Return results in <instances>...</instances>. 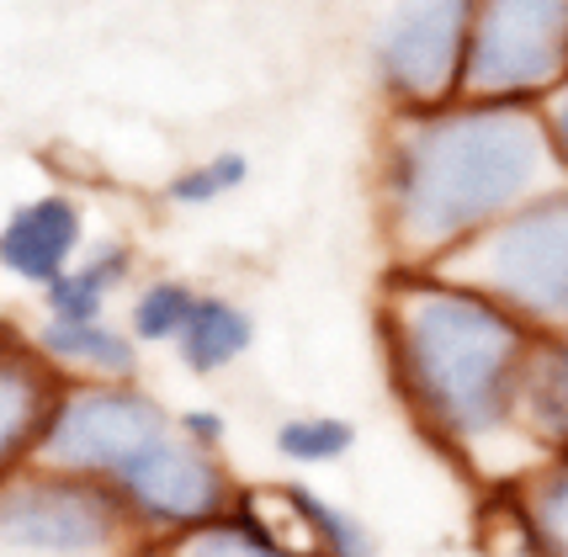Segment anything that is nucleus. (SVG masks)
<instances>
[{
	"mask_svg": "<svg viewBox=\"0 0 568 557\" xmlns=\"http://www.w3.org/2000/svg\"><path fill=\"white\" fill-rule=\"evenodd\" d=\"M537 330L442 266H388L377 287V351L398 409L442 457L489 488L547 457L520 419Z\"/></svg>",
	"mask_w": 568,
	"mask_h": 557,
	"instance_id": "obj_1",
	"label": "nucleus"
},
{
	"mask_svg": "<svg viewBox=\"0 0 568 557\" xmlns=\"http://www.w3.org/2000/svg\"><path fill=\"white\" fill-rule=\"evenodd\" d=\"M542 107L495 97H452L442 107L383 112L372 202L388 266H446L531 196L552 192Z\"/></svg>",
	"mask_w": 568,
	"mask_h": 557,
	"instance_id": "obj_2",
	"label": "nucleus"
},
{
	"mask_svg": "<svg viewBox=\"0 0 568 557\" xmlns=\"http://www.w3.org/2000/svg\"><path fill=\"white\" fill-rule=\"evenodd\" d=\"M442 271L499 297L537 335H568V181L499 219Z\"/></svg>",
	"mask_w": 568,
	"mask_h": 557,
	"instance_id": "obj_3",
	"label": "nucleus"
},
{
	"mask_svg": "<svg viewBox=\"0 0 568 557\" xmlns=\"http://www.w3.org/2000/svg\"><path fill=\"white\" fill-rule=\"evenodd\" d=\"M123 499L97 478L27 462L0 478V557H133Z\"/></svg>",
	"mask_w": 568,
	"mask_h": 557,
	"instance_id": "obj_4",
	"label": "nucleus"
},
{
	"mask_svg": "<svg viewBox=\"0 0 568 557\" xmlns=\"http://www.w3.org/2000/svg\"><path fill=\"white\" fill-rule=\"evenodd\" d=\"M171 431L175 414L139 383H80V377H70L32 462H49V467H64V473H80V478H97L112 488Z\"/></svg>",
	"mask_w": 568,
	"mask_h": 557,
	"instance_id": "obj_5",
	"label": "nucleus"
},
{
	"mask_svg": "<svg viewBox=\"0 0 568 557\" xmlns=\"http://www.w3.org/2000/svg\"><path fill=\"white\" fill-rule=\"evenodd\" d=\"M568 80V0H473L463 97L542 107Z\"/></svg>",
	"mask_w": 568,
	"mask_h": 557,
	"instance_id": "obj_6",
	"label": "nucleus"
},
{
	"mask_svg": "<svg viewBox=\"0 0 568 557\" xmlns=\"http://www.w3.org/2000/svg\"><path fill=\"white\" fill-rule=\"evenodd\" d=\"M473 0H394L372 32V80L388 112L463 97Z\"/></svg>",
	"mask_w": 568,
	"mask_h": 557,
	"instance_id": "obj_7",
	"label": "nucleus"
},
{
	"mask_svg": "<svg viewBox=\"0 0 568 557\" xmlns=\"http://www.w3.org/2000/svg\"><path fill=\"white\" fill-rule=\"evenodd\" d=\"M112 494L123 499L139 541H171V536L197 531L207 520L229 515L240 505L245 484L234 478V467L223 462V452L197 446L192 436H181V425H175L171 436L154 440L144 457L112 484Z\"/></svg>",
	"mask_w": 568,
	"mask_h": 557,
	"instance_id": "obj_8",
	"label": "nucleus"
},
{
	"mask_svg": "<svg viewBox=\"0 0 568 557\" xmlns=\"http://www.w3.org/2000/svg\"><path fill=\"white\" fill-rule=\"evenodd\" d=\"M64 372L43 356L32 330L0 324V478L38 457L49 414L64 393Z\"/></svg>",
	"mask_w": 568,
	"mask_h": 557,
	"instance_id": "obj_9",
	"label": "nucleus"
},
{
	"mask_svg": "<svg viewBox=\"0 0 568 557\" xmlns=\"http://www.w3.org/2000/svg\"><path fill=\"white\" fill-rule=\"evenodd\" d=\"M85 250V202L70 192H43L17 202L0 223V271L22 287H49Z\"/></svg>",
	"mask_w": 568,
	"mask_h": 557,
	"instance_id": "obj_10",
	"label": "nucleus"
},
{
	"mask_svg": "<svg viewBox=\"0 0 568 557\" xmlns=\"http://www.w3.org/2000/svg\"><path fill=\"white\" fill-rule=\"evenodd\" d=\"M133 557H320V553H308L272 509L255 499V488H245L229 515L207 520L197 531L171 536V541H144Z\"/></svg>",
	"mask_w": 568,
	"mask_h": 557,
	"instance_id": "obj_11",
	"label": "nucleus"
},
{
	"mask_svg": "<svg viewBox=\"0 0 568 557\" xmlns=\"http://www.w3.org/2000/svg\"><path fill=\"white\" fill-rule=\"evenodd\" d=\"M32 340L43 345L64 377L80 383H139V362H144V345L118 330L112 318H43Z\"/></svg>",
	"mask_w": 568,
	"mask_h": 557,
	"instance_id": "obj_12",
	"label": "nucleus"
},
{
	"mask_svg": "<svg viewBox=\"0 0 568 557\" xmlns=\"http://www.w3.org/2000/svg\"><path fill=\"white\" fill-rule=\"evenodd\" d=\"M526 557H568V452H547L516 484L495 488Z\"/></svg>",
	"mask_w": 568,
	"mask_h": 557,
	"instance_id": "obj_13",
	"label": "nucleus"
},
{
	"mask_svg": "<svg viewBox=\"0 0 568 557\" xmlns=\"http://www.w3.org/2000/svg\"><path fill=\"white\" fill-rule=\"evenodd\" d=\"M261 505L272 499V515L287 526V531L308 547V553L320 557H377V536H372V526L356 515V509L335 505L329 494H320V488L308 484H272L255 494Z\"/></svg>",
	"mask_w": 568,
	"mask_h": 557,
	"instance_id": "obj_14",
	"label": "nucleus"
},
{
	"mask_svg": "<svg viewBox=\"0 0 568 557\" xmlns=\"http://www.w3.org/2000/svg\"><path fill=\"white\" fill-rule=\"evenodd\" d=\"M181 366L192 377H219L234 362H245L255 351V314H250L240 297H223V292H197L186 330L171 345Z\"/></svg>",
	"mask_w": 568,
	"mask_h": 557,
	"instance_id": "obj_15",
	"label": "nucleus"
},
{
	"mask_svg": "<svg viewBox=\"0 0 568 557\" xmlns=\"http://www.w3.org/2000/svg\"><path fill=\"white\" fill-rule=\"evenodd\" d=\"M128 282H133V244H101L43 287V318H106L112 297Z\"/></svg>",
	"mask_w": 568,
	"mask_h": 557,
	"instance_id": "obj_16",
	"label": "nucleus"
},
{
	"mask_svg": "<svg viewBox=\"0 0 568 557\" xmlns=\"http://www.w3.org/2000/svg\"><path fill=\"white\" fill-rule=\"evenodd\" d=\"M520 419L542 452H568V335H542L526 366Z\"/></svg>",
	"mask_w": 568,
	"mask_h": 557,
	"instance_id": "obj_17",
	"label": "nucleus"
},
{
	"mask_svg": "<svg viewBox=\"0 0 568 557\" xmlns=\"http://www.w3.org/2000/svg\"><path fill=\"white\" fill-rule=\"evenodd\" d=\"M272 446L293 467H335L356 452V425L346 414H287L272 431Z\"/></svg>",
	"mask_w": 568,
	"mask_h": 557,
	"instance_id": "obj_18",
	"label": "nucleus"
},
{
	"mask_svg": "<svg viewBox=\"0 0 568 557\" xmlns=\"http://www.w3.org/2000/svg\"><path fill=\"white\" fill-rule=\"evenodd\" d=\"M192 303H197V287L192 282H181V276H154L144 287L133 292V303H128V335L139 340V345H175V335L186 330V318H192Z\"/></svg>",
	"mask_w": 568,
	"mask_h": 557,
	"instance_id": "obj_19",
	"label": "nucleus"
},
{
	"mask_svg": "<svg viewBox=\"0 0 568 557\" xmlns=\"http://www.w3.org/2000/svg\"><path fill=\"white\" fill-rule=\"evenodd\" d=\"M245 181H250V160L234 154V149H223V154H207L197 165L175 170L165 181V202H175V207H213L229 192H240Z\"/></svg>",
	"mask_w": 568,
	"mask_h": 557,
	"instance_id": "obj_20",
	"label": "nucleus"
},
{
	"mask_svg": "<svg viewBox=\"0 0 568 557\" xmlns=\"http://www.w3.org/2000/svg\"><path fill=\"white\" fill-rule=\"evenodd\" d=\"M542 128H547V144H552V160H558V170L568 181V80L542 101Z\"/></svg>",
	"mask_w": 568,
	"mask_h": 557,
	"instance_id": "obj_21",
	"label": "nucleus"
},
{
	"mask_svg": "<svg viewBox=\"0 0 568 557\" xmlns=\"http://www.w3.org/2000/svg\"><path fill=\"white\" fill-rule=\"evenodd\" d=\"M175 425H181V436H192L207 452H223V440H229V419L219 409H181Z\"/></svg>",
	"mask_w": 568,
	"mask_h": 557,
	"instance_id": "obj_22",
	"label": "nucleus"
}]
</instances>
